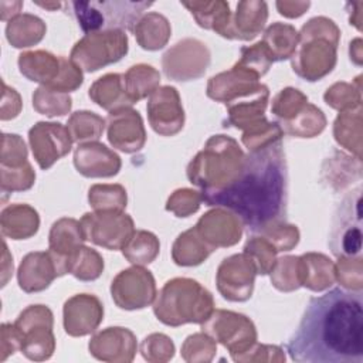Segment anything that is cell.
I'll return each mask as SVG.
<instances>
[{"label":"cell","mask_w":363,"mask_h":363,"mask_svg":"<svg viewBox=\"0 0 363 363\" xmlns=\"http://www.w3.org/2000/svg\"><path fill=\"white\" fill-rule=\"evenodd\" d=\"M286 352L299 363H363L362 289L333 288L311 298Z\"/></svg>","instance_id":"cell-1"},{"label":"cell","mask_w":363,"mask_h":363,"mask_svg":"<svg viewBox=\"0 0 363 363\" xmlns=\"http://www.w3.org/2000/svg\"><path fill=\"white\" fill-rule=\"evenodd\" d=\"M200 197L206 206L234 213L252 233L281 227L288 203V169L281 139L251 149L228 184L201 190Z\"/></svg>","instance_id":"cell-2"},{"label":"cell","mask_w":363,"mask_h":363,"mask_svg":"<svg viewBox=\"0 0 363 363\" xmlns=\"http://www.w3.org/2000/svg\"><path fill=\"white\" fill-rule=\"evenodd\" d=\"M152 1H68L69 13L77 18L78 26L85 33L99 30H133L142 13L150 7Z\"/></svg>","instance_id":"cell-3"},{"label":"cell","mask_w":363,"mask_h":363,"mask_svg":"<svg viewBox=\"0 0 363 363\" xmlns=\"http://www.w3.org/2000/svg\"><path fill=\"white\" fill-rule=\"evenodd\" d=\"M329 247L339 258L362 255V186L347 193L337 206L329 235Z\"/></svg>","instance_id":"cell-4"},{"label":"cell","mask_w":363,"mask_h":363,"mask_svg":"<svg viewBox=\"0 0 363 363\" xmlns=\"http://www.w3.org/2000/svg\"><path fill=\"white\" fill-rule=\"evenodd\" d=\"M128 51V38L122 30L89 33L71 51V58L85 71H96L119 61Z\"/></svg>","instance_id":"cell-5"},{"label":"cell","mask_w":363,"mask_h":363,"mask_svg":"<svg viewBox=\"0 0 363 363\" xmlns=\"http://www.w3.org/2000/svg\"><path fill=\"white\" fill-rule=\"evenodd\" d=\"M176 111H183L180 106V99L176 88L173 86H163L157 89L149 104H147V112H149V121L152 128L162 135H173L183 128L184 115H174L169 113Z\"/></svg>","instance_id":"cell-6"},{"label":"cell","mask_w":363,"mask_h":363,"mask_svg":"<svg viewBox=\"0 0 363 363\" xmlns=\"http://www.w3.org/2000/svg\"><path fill=\"white\" fill-rule=\"evenodd\" d=\"M30 143L33 153H37L45 145L48 146L43 162L40 163L41 169H48L55 160L67 155L71 149L69 132L61 123H45L38 122L30 129Z\"/></svg>","instance_id":"cell-7"},{"label":"cell","mask_w":363,"mask_h":363,"mask_svg":"<svg viewBox=\"0 0 363 363\" xmlns=\"http://www.w3.org/2000/svg\"><path fill=\"white\" fill-rule=\"evenodd\" d=\"M135 291L139 294L145 305H149L155 298V279L149 271L143 274L139 282L135 285H129V282L119 274L115 281H112L111 292L116 305L122 309H140Z\"/></svg>","instance_id":"cell-8"},{"label":"cell","mask_w":363,"mask_h":363,"mask_svg":"<svg viewBox=\"0 0 363 363\" xmlns=\"http://www.w3.org/2000/svg\"><path fill=\"white\" fill-rule=\"evenodd\" d=\"M298 33L292 26L275 23L269 26L264 35V43L274 61H282L289 58L292 50L296 45Z\"/></svg>","instance_id":"cell-9"}]
</instances>
